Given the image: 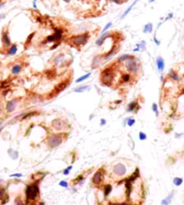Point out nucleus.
Segmentation results:
<instances>
[{
    "label": "nucleus",
    "instance_id": "49530a36",
    "mask_svg": "<svg viewBox=\"0 0 184 205\" xmlns=\"http://www.w3.org/2000/svg\"><path fill=\"white\" fill-rule=\"evenodd\" d=\"M3 6H4V3H0V8L3 7Z\"/></svg>",
    "mask_w": 184,
    "mask_h": 205
},
{
    "label": "nucleus",
    "instance_id": "72a5a7b5",
    "mask_svg": "<svg viewBox=\"0 0 184 205\" xmlns=\"http://www.w3.org/2000/svg\"><path fill=\"white\" fill-rule=\"evenodd\" d=\"M34 35H35V32H32V33L28 37V39H26V44H27V43H30V42L31 41V39H32V38H33Z\"/></svg>",
    "mask_w": 184,
    "mask_h": 205
},
{
    "label": "nucleus",
    "instance_id": "a18cd8bd",
    "mask_svg": "<svg viewBox=\"0 0 184 205\" xmlns=\"http://www.w3.org/2000/svg\"><path fill=\"white\" fill-rule=\"evenodd\" d=\"M5 16H6L5 14H1V15H0V19H2V18H4Z\"/></svg>",
    "mask_w": 184,
    "mask_h": 205
},
{
    "label": "nucleus",
    "instance_id": "dca6fc26",
    "mask_svg": "<svg viewBox=\"0 0 184 205\" xmlns=\"http://www.w3.org/2000/svg\"><path fill=\"white\" fill-rule=\"evenodd\" d=\"M67 82H62V83H59V85L56 86V88H55V90H54L53 93L57 95L58 93H59V92H62L63 90L66 89V88H67Z\"/></svg>",
    "mask_w": 184,
    "mask_h": 205
},
{
    "label": "nucleus",
    "instance_id": "2eb2a0df",
    "mask_svg": "<svg viewBox=\"0 0 184 205\" xmlns=\"http://www.w3.org/2000/svg\"><path fill=\"white\" fill-rule=\"evenodd\" d=\"M156 66H157L158 71L161 73L164 70L165 64H164V60L163 59L162 56H158V57L156 58Z\"/></svg>",
    "mask_w": 184,
    "mask_h": 205
},
{
    "label": "nucleus",
    "instance_id": "f704fd0d",
    "mask_svg": "<svg viewBox=\"0 0 184 205\" xmlns=\"http://www.w3.org/2000/svg\"><path fill=\"white\" fill-rule=\"evenodd\" d=\"M139 139L140 140H145V139H146V135H145V133L140 132L139 133Z\"/></svg>",
    "mask_w": 184,
    "mask_h": 205
},
{
    "label": "nucleus",
    "instance_id": "393cba45",
    "mask_svg": "<svg viewBox=\"0 0 184 205\" xmlns=\"http://www.w3.org/2000/svg\"><path fill=\"white\" fill-rule=\"evenodd\" d=\"M90 75H91V74H90V73H88V74H86V75H83V76H81V77L78 78L77 80L75 81V83H82V82H84V80H86V79H88V78L90 77Z\"/></svg>",
    "mask_w": 184,
    "mask_h": 205
},
{
    "label": "nucleus",
    "instance_id": "9d476101",
    "mask_svg": "<svg viewBox=\"0 0 184 205\" xmlns=\"http://www.w3.org/2000/svg\"><path fill=\"white\" fill-rule=\"evenodd\" d=\"M113 173L116 176H119V177L124 176L126 174V167L123 164H120V163L115 165L114 168H113Z\"/></svg>",
    "mask_w": 184,
    "mask_h": 205
},
{
    "label": "nucleus",
    "instance_id": "423d86ee",
    "mask_svg": "<svg viewBox=\"0 0 184 205\" xmlns=\"http://www.w3.org/2000/svg\"><path fill=\"white\" fill-rule=\"evenodd\" d=\"M1 41H2V45H3L4 48H6V49H7L12 45L11 39H10L7 29H4L3 31H2V33H1Z\"/></svg>",
    "mask_w": 184,
    "mask_h": 205
},
{
    "label": "nucleus",
    "instance_id": "58836bf2",
    "mask_svg": "<svg viewBox=\"0 0 184 205\" xmlns=\"http://www.w3.org/2000/svg\"><path fill=\"white\" fill-rule=\"evenodd\" d=\"M153 41H154V43H155L157 46H159V45L161 44V43H160V41H158V40H157V39H156L155 36H153Z\"/></svg>",
    "mask_w": 184,
    "mask_h": 205
},
{
    "label": "nucleus",
    "instance_id": "a878e982",
    "mask_svg": "<svg viewBox=\"0 0 184 205\" xmlns=\"http://www.w3.org/2000/svg\"><path fill=\"white\" fill-rule=\"evenodd\" d=\"M89 89V86L88 85H84V86H80V87H77V88H75L74 91H75V92H84V91H86V90Z\"/></svg>",
    "mask_w": 184,
    "mask_h": 205
},
{
    "label": "nucleus",
    "instance_id": "20e7f679",
    "mask_svg": "<svg viewBox=\"0 0 184 205\" xmlns=\"http://www.w3.org/2000/svg\"><path fill=\"white\" fill-rule=\"evenodd\" d=\"M124 65H125L126 70L130 75H137L140 70L139 60L134 56H132L129 59L124 62Z\"/></svg>",
    "mask_w": 184,
    "mask_h": 205
},
{
    "label": "nucleus",
    "instance_id": "4468645a",
    "mask_svg": "<svg viewBox=\"0 0 184 205\" xmlns=\"http://www.w3.org/2000/svg\"><path fill=\"white\" fill-rule=\"evenodd\" d=\"M139 108H140V107H139V105H138L137 101V100H134V101L130 102L128 105L127 111H128V112H135V113H137V110H138Z\"/></svg>",
    "mask_w": 184,
    "mask_h": 205
},
{
    "label": "nucleus",
    "instance_id": "f8f14e48",
    "mask_svg": "<svg viewBox=\"0 0 184 205\" xmlns=\"http://www.w3.org/2000/svg\"><path fill=\"white\" fill-rule=\"evenodd\" d=\"M17 104H18V100H16V99L9 100L8 102L6 103V111H7L8 113H12V112L14 111V109L16 108Z\"/></svg>",
    "mask_w": 184,
    "mask_h": 205
},
{
    "label": "nucleus",
    "instance_id": "e433bc0d",
    "mask_svg": "<svg viewBox=\"0 0 184 205\" xmlns=\"http://www.w3.org/2000/svg\"><path fill=\"white\" fill-rule=\"evenodd\" d=\"M59 185L61 186H64V187H67V183L66 181H61V182L59 183Z\"/></svg>",
    "mask_w": 184,
    "mask_h": 205
},
{
    "label": "nucleus",
    "instance_id": "a211bd4d",
    "mask_svg": "<svg viewBox=\"0 0 184 205\" xmlns=\"http://www.w3.org/2000/svg\"><path fill=\"white\" fill-rule=\"evenodd\" d=\"M17 53V44L14 43L7 48V55L8 56H14Z\"/></svg>",
    "mask_w": 184,
    "mask_h": 205
},
{
    "label": "nucleus",
    "instance_id": "9b49d317",
    "mask_svg": "<svg viewBox=\"0 0 184 205\" xmlns=\"http://www.w3.org/2000/svg\"><path fill=\"white\" fill-rule=\"evenodd\" d=\"M102 62H103L102 55H96L95 56H93L92 61V65H91L92 69H96V68H98Z\"/></svg>",
    "mask_w": 184,
    "mask_h": 205
},
{
    "label": "nucleus",
    "instance_id": "ea45409f",
    "mask_svg": "<svg viewBox=\"0 0 184 205\" xmlns=\"http://www.w3.org/2000/svg\"><path fill=\"white\" fill-rule=\"evenodd\" d=\"M11 177H22V174H14V175H11Z\"/></svg>",
    "mask_w": 184,
    "mask_h": 205
},
{
    "label": "nucleus",
    "instance_id": "412c9836",
    "mask_svg": "<svg viewBox=\"0 0 184 205\" xmlns=\"http://www.w3.org/2000/svg\"><path fill=\"white\" fill-rule=\"evenodd\" d=\"M169 76H170V77L174 81H180L181 80V77L179 76V75L173 69L169 71Z\"/></svg>",
    "mask_w": 184,
    "mask_h": 205
},
{
    "label": "nucleus",
    "instance_id": "de8ad7c7",
    "mask_svg": "<svg viewBox=\"0 0 184 205\" xmlns=\"http://www.w3.org/2000/svg\"><path fill=\"white\" fill-rule=\"evenodd\" d=\"M153 1H155V0H149V2H150V3H152V2H153Z\"/></svg>",
    "mask_w": 184,
    "mask_h": 205
},
{
    "label": "nucleus",
    "instance_id": "a19ab883",
    "mask_svg": "<svg viewBox=\"0 0 184 205\" xmlns=\"http://www.w3.org/2000/svg\"><path fill=\"white\" fill-rule=\"evenodd\" d=\"M173 16V14H168V16L166 17V20L170 19V18H172Z\"/></svg>",
    "mask_w": 184,
    "mask_h": 205
},
{
    "label": "nucleus",
    "instance_id": "5701e85b",
    "mask_svg": "<svg viewBox=\"0 0 184 205\" xmlns=\"http://www.w3.org/2000/svg\"><path fill=\"white\" fill-rule=\"evenodd\" d=\"M131 80V75L130 74H128V73H126V74H122V75H121V81H122L123 83H128V82H130Z\"/></svg>",
    "mask_w": 184,
    "mask_h": 205
},
{
    "label": "nucleus",
    "instance_id": "09e8293b",
    "mask_svg": "<svg viewBox=\"0 0 184 205\" xmlns=\"http://www.w3.org/2000/svg\"><path fill=\"white\" fill-rule=\"evenodd\" d=\"M182 94H184V90L182 91Z\"/></svg>",
    "mask_w": 184,
    "mask_h": 205
},
{
    "label": "nucleus",
    "instance_id": "f3484780",
    "mask_svg": "<svg viewBox=\"0 0 184 205\" xmlns=\"http://www.w3.org/2000/svg\"><path fill=\"white\" fill-rule=\"evenodd\" d=\"M64 57H65V55L63 53H60L58 56H56L55 58H54V65H59L60 64H63Z\"/></svg>",
    "mask_w": 184,
    "mask_h": 205
},
{
    "label": "nucleus",
    "instance_id": "1a4fd4ad",
    "mask_svg": "<svg viewBox=\"0 0 184 205\" xmlns=\"http://www.w3.org/2000/svg\"><path fill=\"white\" fill-rule=\"evenodd\" d=\"M103 176H104V172H103V170L102 168L99 169L96 173L94 174V176L92 177V184L94 185V186H99V185H101V183L102 182L103 180Z\"/></svg>",
    "mask_w": 184,
    "mask_h": 205
},
{
    "label": "nucleus",
    "instance_id": "ddd939ff",
    "mask_svg": "<svg viewBox=\"0 0 184 205\" xmlns=\"http://www.w3.org/2000/svg\"><path fill=\"white\" fill-rule=\"evenodd\" d=\"M112 32H111V31H105V32H103V33H102V35H101V37L99 38V39L96 40V45L97 46H102V43L104 42V40H106V39H108L111 35H112Z\"/></svg>",
    "mask_w": 184,
    "mask_h": 205
},
{
    "label": "nucleus",
    "instance_id": "c03bdc74",
    "mask_svg": "<svg viewBox=\"0 0 184 205\" xmlns=\"http://www.w3.org/2000/svg\"><path fill=\"white\" fill-rule=\"evenodd\" d=\"M63 1H64V2H66L67 4H69L70 2H71V0H63Z\"/></svg>",
    "mask_w": 184,
    "mask_h": 205
},
{
    "label": "nucleus",
    "instance_id": "79ce46f5",
    "mask_svg": "<svg viewBox=\"0 0 184 205\" xmlns=\"http://www.w3.org/2000/svg\"><path fill=\"white\" fill-rule=\"evenodd\" d=\"M105 124H106V121H105L104 119H102V123H101V125H105Z\"/></svg>",
    "mask_w": 184,
    "mask_h": 205
},
{
    "label": "nucleus",
    "instance_id": "8fccbe9b",
    "mask_svg": "<svg viewBox=\"0 0 184 205\" xmlns=\"http://www.w3.org/2000/svg\"><path fill=\"white\" fill-rule=\"evenodd\" d=\"M31 205H34V204H31Z\"/></svg>",
    "mask_w": 184,
    "mask_h": 205
},
{
    "label": "nucleus",
    "instance_id": "c756f323",
    "mask_svg": "<svg viewBox=\"0 0 184 205\" xmlns=\"http://www.w3.org/2000/svg\"><path fill=\"white\" fill-rule=\"evenodd\" d=\"M5 196H6V191H5V189L0 187V200H3Z\"/></svg>",
    "mask_w": 184,
    "mask_h": 205
},
{
    "label": "nucleus",
    "instance_id": "7ed1b4c3",
    "mask_svg": "<svg viewBox=\"0 0 184 205\" xmlns=\"http://www.w3.org/2000/svg\"><path fill=\"white\" fill-rule=\"evenodd\" d=\"M114 69L112 66H108L104 68L101 73V82L103 85L111 86L114 80Z\"/></svg>",
    "mask_w": 184,
    "mask_h": 205
},
{
    "label": "nucleus",
    "instance_id": "6ab92c4d",
    "mask_svg": "<svg viewBox=\"0 0 184 205\" xmlns=\"http://www.w3.org/2000/svg\"><path fill=\"white\" fill-rule=\"evenodd\" d=\"M22 66L19 64H15L14 66L12 67V75H19L20 73L22 72Z\"/></svg>",
    "mask_w": 184,
    "mask_h": 205
},
{
    "label": "nucleus",
    "instance_id": "f03ea898",
    "mask_svg": "<svg viewBox=\"0 0 184 205\" xmlns=\"http://www.w3.org/2000/svg\"><path fill=\"white\" fill-rule=\"evenodd\" d=\"M25 195H26V200L28 202L35 201L40 196L39 182H35V183H32L26 186Z\"/></svg>",
    "mask_w": 184,
    "mask_h": 205
},
{
    "label": "nucleus",
    "instance_id": "473e14b6",
    "mask_svg": "<svg viewBox=\"0 0 184 205\" xmlns=\"http://www.w3.org/2000/svg\"><path fill=\"white\" fill-rule=\"evenodd\" d=\"M152 108H153V112L155 113L156 116H158V108H157V105H156L155 103H153V106H152Z\"/></svg>",
    "mask_w": 184,
    "mask_h": 205
},
{
    "label": "nucleus",
    "instance_id": "6e6552de",
    "mask_svg": "<svg viewBox=\"0 0 184 205\" xmlns=\"http://www.w3.org/2000/svg\"><path fill=\"white\" fill-rule=\"evenodd\" d=\"M119 47H120V46H119L118 44L113 45L108 52L102 55L103 60H108V59H110V58H112V56H114L119 52Z\"/></svg>",
    "mask_w": 184,
    "mask_h": 205
},
{
    "label": "nucleus",
    "instance_id": "aec40b11",
    "mask_svg": "<svg viewBox=\"0 0 184 205\" xmlns=\"http://www.w3.org/2000/svg\"><path fill=\"white\" fill-rule=\"evenodd\" d=\"M132 56V55H129V54H124V55H121L120 56H119V58L117 59V63L118 64H120V63H124L125 61H127L128 59Z\"/></svg>",
    "mask_w": 184,
    "mask_h": 205
},
{
    "label": "nucleus",
    "instance_id": "b1692460",
    "mask_svg": "<svg viewBox=\"0 0 184 205\" xmlns=\"http://www.w3.org/2000/svg\"><path fill=\"white\" fill-rule=\"evenodd\" d=\"M138 1H139V0H135V1H134V3L132 4V5H131V6H129V7H128V8L127 9V10H126V11H125V13H124V14H122V16H121V18H124V17H125L126 15H127V14H128V13H129V12L131 11V9L133 8V6H134L135 5H136V4H137V2H138Z\"/></svg>",
    "mask_w": 184,
    "mask_h": 205
},
{
    "label": "nucleus",
    "instance_id": "0eeeda50",
    "mask_svg": "<svg viewBox=\"0 0 184 205\" xmlns=\"http://www.w3.org/2000/svg\"><path fill=\"white\" fill-rule=\"evenodd\" d=\"M51 126H52V128H53L54 130L63 131L67 128V124L64 120L60 119V118H57V119H54L51 122Z\"/></svg>",
    "mask_w": 184,
    "mask_h": 205
},
{
    "label": "nucleus",
    "instance_id": "2f4dec72",
    "mask_svg": "<svg viewBox=\"0 0 184 205\" xmlns=\"http://www.w3.org/2000/svg\"><path fill=\"white\" fill-rule=\"evenodd\" d=\"M112 22H109L108 24H106V26H105V27L103 28V30H102V33H103V32H105V31H108V29H109V28L112 27Z\"/></svg>",
    "mask_w": 184,
    "mask_h": 205
},
{
    "label": "nucleus",
    "instance_id": "37998d69",
    "mask_svg": "<svg viewBox=\"0 0 184 205\" xmlns=\"http://www.w3.org/2000/svg\"><path fill=\"white\" fill-rule=\"evenodd\" d=\"M112 205H129L128 203H117V204H112Z\"/></svg>",
    "mask_w": 184,
    "mask_h": 205
},
{
    "label": "nucleus",
    "instance_id": "c9c22d12",
    "mask_svg": "<svg viewBox=\"0 0 184 205\" xmlns=\"http://www.w3.org/2000/svg\"><path fill=\"white\" fill-rule=\"evenodd\" d=\"M112 2H114L116 4H122L125 2V0H112Z\"/></svg>",
    "mask_w": 184,
    "mask_h": 205
},
{
    "label": "nucleus",
    "instance_id": "c85d7f7f",
    "mask_svg": "<svg viewBox=\"0 0 184 205\" xmlns=\"http://www.w3.org/2000/svg\"><path fill=\"white\" fill-rule=\"evenodd\" d=\"M173 183H174V185L175 186H180V185H181V183H182V179L181 178H179V177H175L174 179H173Z\"/></svg>",
    "mask_w": 184,
    "mask_h": 205
},
{
    "label": "nucleus",
    "instance_id": "7c9ffc66",
    "mask_svg": "<svg viewBox=\"0 0 184 205\" xmlns=\"http://www.w3.org/2000/svg\"><path fill=\"white\" fill-rule=\"evenodd\" d=\"M127 121H128V126H132V125H134L135 124V122H136V121H135V119H133V118H128V120H127Z\"/></svg>",
    "mask_w": 184,
    "mask_h": 205
},
{
    "label": "nucleus",
    "instance_id": "4c0bfd02",
    "mask_svg": "<svg viewBox=\"0 0 184 205\" xmlns=\"http://www.w3.org/2000/svg\"><path fill=\"white\" fill-rule=\"evenodd\" d=\"M71 168H72V167L70 166V167H68V168H67V169H65V170H64V174H65V175H67V174H68V171H69V170H71Z\"/></svg>",
    "mask_w": 184,
    "mask_h": 205
},
{
    "label": "nucleus",
    "instance_id": "bb28decb",
    "mask_svg": "<svg viewBox=\"0 0 184 205\" xmlns=\"http://www.w3.org/2000/svg\"><path fill=\"white\" fill-rule=\"evenodd\" d=\"M112 186H110V185H107V186H105V190H104V195H105V196H108L110 193L112 192Z\"/></svg>",
    "mask_w": 184,
    "mask_h": 205
},
{
    "label": "nucleus",
    "instance_id": "4be33fe9",
    "mask_svg": "<svg viewBox=\"0 0 184 205\" xmlns=\"http://www.w3.org/2000/svg\"><path fill=\"white\" fill-rule=\"evenodd\" d=\"M143 31H144L145 33H151V32L153 31V23H151V22L146 23V24L145 25L144 29H143Z\"/></svg>",
    "mask_w": 184,
    "mask_h": 205
},
{
    "label": "nucleus",
    "instance_id": "f257e3e1",
    "mask_svg": "<svg viewBox=\"0 0 184 205\" xmlns=\"http://www.w3.org/2000/svg\"><path fill=\"white\" fill-rule=\"evenodd\" d=\"M90 39L89 32H84L82 34L73 35L67 39L69 41V44L75 47H81L86 44Z\"/></svg>",
    "mask_w": 184,
    "mask_h": 205
},
{
    "label": "nucleus",
    "instance_id": "39448f33",
    "mask_svg": "<svg viewBox=\"0 0 184 205\" xmlns=\"http://www.w3.org/2000/svg\"><path fill=\"white\" fill-rule=\"evenodd\" d=\"M62 141H63V137L61 134H51L49 136L47 142L50 148H55L60 145Z\"/></svg>",
    "mask_w": 184,
    "mask_h": 205
},
{
    "label": "nucleus",
    "instance_id": "cd10ccee",
    "mask_svg": "<svg viewBox=\"0 0 184 205\" xmlns=\"http://www.w3.org/2000/svg\"><path fill=\"white\" fill-rule=\"evenodd\" d=\"M14 205H24L21 197H17L16 199L14 200Z\"/></svg>",
    "mask_w": 184,
    "mask_h": 205
}]
</instances>
